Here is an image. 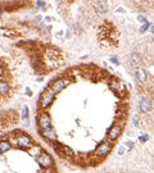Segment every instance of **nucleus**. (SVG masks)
Returning a JSON list of instances; mask_svg holds the SVG:
<instances>
[{
	"mask_svg": "<svg viewBox=\"0 0 154 173\" xmlns=\"http://www.w3.org/2000/svg\"><path fill=\"white\" fill-rule=\"evenodd\" d=\"M109 87L112 89L113 91H116V93H121L122 90H125L123 85H122L121 82H119V81H117V80L110 81V82H109Z\"/></svg>",
	"mask_w": 154,
	"mask_h": 173,
	"instance_id": "f8f14e48",
	"label": "nucleus"
},
{
	"mask_svg": "<svg viewBox=\"0 0 154 173\" xmlns=\"http://www.w3.org/2000/svg\"><path fill=\"white\" fill-rule=\"evenodd\" d=\"M68 85H69L68 78H57L49 85V87L54 91L55 94H58V93H60V91H63Z\"/></svg>",
	"mask_w": 154,
	"mask_h": 173,
	"instance_id": "20e7f679",
	"label": "nucleus"
},
{
	"mask_svg": "<svg viewBox=\"0 0 154 173\" xmlns=\"http://www.w3.org/2000/svg\"><path fill=\"white\" fill-rule=\"evenodd\" d=\"M8 141L11 142L12 146H16V147H19V149H25V150H28V149H31L33 146L32 137L28 136L27 133H23V132L13 133Z\"/></svg>",
	"mask_w": 154,
	"mask_h": 173,
	"instance_id": "f257e3e1",
	"label": "nucleus"
},
{
	"mask_svg": "<svg viewBox=\"0 0 154 173\" xmlns=\"http://www.w3.org/2000/svg\"><path fill=\"white\" fill-rule=\"evenodd\" d=\"M110 150H112V144L108 142V141H103L100 145H98V147L95 149L94 154L98 158H104L105 155H108V154L110 153Z\"/></svg>",
	"mask_w": 154,
	"mask_h": 173,
	"instance_id": "39448f33",
	"label": "nucleus"
},
{
	"mask_svg": "<svg viewBox=\"0 0 154 173\" xmlns=\"http://www.w3.org/2000/svg\"><path fill=\"white\" fill-rule=\"evenodd\" d=\"M54 147H55V150L60 154L62 156H73V151L71 150V147H68V146H66V145H62V144H59V142H54Z\"/></svg>",
	"mask_w": 154,
	"mask_h": 173,
	"instance_id": "6e6552de",
	"label": "nucleus"
},
{
	"mask_svg": "<svg viewBox=\"0 0 154 173\" xmlns=\"http://www.w3.org/2000/svg\"><path fill=\"white\" fill-rule=\"evenodd\" d=\"M137 19H139V21H140L141 23H145V22H146V19H145V17H144V16H139Z\"/></svg>",
	"mask_w": 154,
	"mask_h": 173,
	"instance_id": "b1692460",
	"label": "nucleus"
},
{
	"mask_svg": "<svg viewBox=\"0 0 154 173\" xmlns=\"http://www.w3.org/2000/svg\"><path fill=\"white\" fill-rule=\"evenodd\" d=\"M3 12H4V11H3V8L0 7V21H2V17H3Z\"/></svg>",
	"mask_w": 154,
	"mask_h": 173,
	"instance_id": "cd10ccee",
	"label": "nucleus"
},
{
	"mask_svg": "<svg viewBox=\"0 0 154 173\" xmlns=\"http://www.w3.org/2000/svg\"><path fill=\"white\" fill-rule=\"evenodd\" d=\"M4 74H5V69H4V67L0 64V80H2L3 77H4Z\"/></svg>",
	"mask_w": 154,
	"mask_h": 173,
	"instance_id": "412c9836",
	"label": "nucleus"
},
{
	"mask_svg": "<svg viewBox=\"0 0 154 173\" xmlns=\"http://www.w3.org/2000/svg\"><path fill=\"white\" fill-rule=\"evenodd\" d=\"M117 13H125V9L123 8H118L117 9Z\"/></svg>",
	"mask_w": 154,
	"mask_h": 173,
	"instance_id": "bb28decb",
	"label": "nucleus"
},
{
	"mask_svg": "<svg viewBox=\"0 0 154 173\" xmlns=\"http://www.w3.org/2000/svg\"><path fill=\"white\" fill-rule=\"evenodd\" d=\"M95 9H96V12H98V13L104 14V13H107V11H108V5L104 2H100L98 4H95Z\"/></svg>",
	"mask_w": 154,
	"mask_h": 173,
	"instance_id": "dca6fc26",
	"label": "nucleus"
},
{
	"mask_svg": "<svg viewBox=\"0 0 154 173\" xmlns=\"http://www.w3.org/2000/svg\"><path fill=\"white\" fill-rule=\"evenodd\" d=\"M132 145H134V144H132L131 141H130V142H127V146H128V149H131V147H132Z\"/></svg>",
	"mask_w": 154,
	"mask_h": 173,
	"instance_id": "c85d7f7f",
	"label": "nucleus"
},
{
	"mask_svg": "<svg viewBox=\"0 0 154 173\" xmlns=\"http://www.w3.org/2000/svg\"><path fill=\"white\" fill-rule=\"evenodd\" d=\"M110 62H112L113 64H119V60H118L117 56H112V58H110Z\"/></svg>",
	"mask_w": 154,
	"mask_h": 173,
	"instance_id": "4be33fe9",
	"label": "nucleus"
},
{
	"mask_svg": "<svg viewBox=\"0 0 154 173\" xmlns=\"http://www.w3.org/2000/svg\"><path fill=\"white\" fill-rule=\"evenodd\" d=\"M51 21V17H45V22H50Z\"/></svg>",
	"mask_w": 154,
	"mask_h": 173,
	"instance_id": "c756f323",
	"label": "nucleus"
},
{
	"mask_svg": "<svg viewBox=\"0 0 154 173\" xmlns=\"http://www.w3.org/2000/svg\"><path fill=\"white\" fill-rule=\"evenodd\" d=\"M135 76H136V80L140 81V82H145V81L148 80L146 72H145V69H143V68H139L136 71V73H135Z\"/></svg>",
	"mask_w": 154,
	"mask_h": 173,
	"instance_id": "ddd939ff",
	"label": "nucleus"
},
{
	"mask_svg": "<svg viewBox=\"0 0 154 173\" xmlns=\"http://www.w3.org/2000/svg\"><path fill=\"white\" fill-rule=\"evenodd\" d=\"M152 108V100L149 98H144L140 102V112L143 113H148Z\"/></svg>",
	"mask_w": 154,
	"mask_h": 173,
	"instance_id": "9b49d317",
	"label": "nucleus"
},
{
	"mask_svg": "<svg viewBox=\"0 0 154 173\" xmlns=\"http://www.w3.org/2000/svg\"><path fill=\"white\" fill-rule=\"evenodd\" d=\"M11 149H12V145L8 140H0V154L7 153L11 150Z\"/></svg>",
	"mask_w": 154,
	"mask_h": 173,
	"instance_id": "2eb2a0df",
	"label": "nucleus"
},
{
	"mask_svg": "<svg viewBox=\"0 0 154 173\" xmlns=\"http://www.w3.org/2000/svg\"><path fill=\"white\" fill-rule=\"evenodd\" d=\"M55 93L53 91L50 87H46L40 95V99H38V107L41 110H45L50 107V105L54 103L55 100Z\"/></svg>",
	"mask_w": 154,
	"mask_h": 173,
	"instance_id": "f03ea898",
	"label": "nucleus"
},
{
	"mask_svg": "<svg viewBox=\"0 0 154 173\" xmlns=\"http://www.w3.org/2000/svg\"><path fill=\"white\" fill-rule=\"evenodd\" d=\"M119 135H121V127H119L118 124H113V126L110 127V129L108 131V138L110 141H114V140L118 138Z\"/></svg>",
	"mask_w": 154,
	"mask_h": 173,
	"instance_id": "9d476101",
	"label": "nucleus"
},
{
	"mask_svg": "<svg viewBox=\"0 0 154 173\" xmlns=\"http://www.w3.org/2000/svg\"><path fill=\"white\" fill-rule=\"evenodd\" d=\"M148 138H149L148 135H144V136H140V137H139V140H140L141 142H145V141L148 140Z\"/></svg>",
	"mask_w": 154,
	"mask_h": 173,
	"instance_id": "5701e85b",
	"label": "nucleus"
},
{
	"mask_svg": "<svg viewBox=\"0 0 154 173\" xmlns=\"http://www.w3.org/2000/svg\"><path fill=\"white\" fill-rule=\"evenodd\" d=\"M149 26H150V23H149L148 21L145 22V23H144V25L141 26V28H140V32H145L146 30H148V28H149Z\"/></svg>",
	"mask_w": 154,
	"mask_h": 173,
	"instance_id": "6ab92c4d",
	"label": "nucleus"
},
{
	"mask_svg": "<svg viewBox=\"0 0 154 173\" xmlns=\"http://www.w3.org/2000/svg\"><path fill=\"white\" fill-rule=\"evenodd\" d=\"M11 93V83L7 80H0V98H7Z\"/></svg>",
	"mask_w": 154,
	"mask_h": 173,
	"instance_id": "1a4fd4ad",
	"label": "nucleus"
},
{
	"mask_svg": "<svg viewBox=\"0 0 154 173\" xmlns=\"http://www.w3.org/2000/svg\"><path fill=\"white\" fill-rule=\"evenodd\" d=\"M139 123H140V118H139L137 114H135V115H134V126L139 127Z\"/></svg>",
	"mask_w": 154,
	"mask_h": 173,
	"instance_id": "aec40b11",
	"label": "nucleus"
},
{
	"mask_svg": "<svg viewBox=\"0 0 154 173\" xmlns=\"http://www.w3.org/2000/svg\"><path fill=\"white\" fill-rule=\"evenodd\" d=\"M123 151H125V149H123V147H121V149H119V154H121V155L123 154Z\"/></svg>",
	"mask_w": 154,
	"mask_h": 173,
	"instance_id": "7c9ffc66",
	"label": "nucleus"
},
{
	"mask_svg": "<svg viewBox=\"0 0 154 173\" xmlns=\"http://www.w3.org/2000/svg\"><path fill=\"white\" fill-rule=\"evenodd\" d=\"M21 118H22V122L25 126H28V118H30V109L26 105V107L22 108V114H21Z\"/></svg>",
	"mask_w": 154,
	"mask_h": 173,
	"instance_id": "4468645a",
	"label": "nucleus"
},
{
	"mask_svg": "<svg viewBox=\"0 0 154 173\" xmlns=\"http://www.w3.org/2000/svg\"><path fill=\"white\" fill-rule=\"evenodd\" d=\"M40 135L45 140H49L50 142H55L58 140V135H57V131L53 127L50 128H46V129H40Z\"/></svg>",
	"mask_w": 154,
	"mask_h": 173,
	"instance_id": "0eeeda50",
	"label": "nucleus"
},
{
	"mask_svg": "<svg viewBox=\"0 0 154 173\" xmlns=\"http://www.w3.org/2000/svg\"><path fill=\"white\" fill-rule=\"evenodd\" d=\"M41 173H55V171H53V169H49V168H46V169L44 172H41Z\"/></svg>",
	"mask_w": 154,
	"mask_h": 173,
	"instance_id": "a878e982",
	"label": "nucleus"
},
{
	"mask_svg": "<svg viewBox=\"0 0 154 173\" xmlns=\"http://www.w3.org/2000/svg\"><path fill=\"white\" fill-rule=\"evenodd\" d=\"M36 162L38 163V165H40L41 168H44V169H46V168H50L53 165V158L48 153H45V151L40 153V155L36 158Z\"/></svg>",
	"mask_w": 154,
	"mask_h": 173,
	"instance_id": "423d86ee",
	"label": "nucleus"
},
{
	"mask_svg": "<svg viewBox=\"0 0 154 173\" xmlns=\"http://www.w3.org/2000/svg\"><path fill=\"white\" fill-rule=\"evenodd\" d=\"M36 7L42 9V11H46V3L44 2V0H37V2H36Z\"/></svg>",
	"mask_w": 154,
	"mask_h": 173,
	"instance_id": "a211bd4d",
	"label": "nucleus"
},
{
	"mask_svg": "<svg viewBox=\"0 0 154 173\" xmlns=\"http://www.w3.org/2000/svg\"><path fill=\"white\" fill-rule=\"evenodd\" d=\"M26 95L27 96H32V93H31V89L30 87H26Z\"/></svg>",
	"mask_w": 154,
	"mask_h": 173,
	"instance_id": "393cba45",
	"label": "nucleus"
},
{
	"mask_svg": "<svg viewBox=\"0 0 154 173\" xmlns=\"http://www.w3.org/2000/svg\"><path fill=\"white\" fill-rule=\"evenodd\" d=\"M152 32L154 33V26H152Z\"/></svg>",
	"mask_w": 154,
	"mask_h": 173,
	"instance_id": "2f4dec72",
	"label": "nucleus"
},
{
	"mask_svg": "<svg viewBox=\"0 0 154 173\" xmlns=\"http://www.w3.org/2000/svg\"><path fill=\"white\" fill-rule=\"evenodd\" d=\"M37 126H38V129H46V128L51 127V118H50V115L45 112V110H42V112L38 114Z\"/></svg>",
	"mask_w": 154,
	"mask_h": 173,
	"instance_id": "7ed1b4c3",
	"label": "nucleus"
},
{
	"mask_svg": "<svg viewBox=\"0 0 154 173\" xmlns=\"http://www.w3.org/2000/svg\"><path fill=\"white\" fill-rule=\"evenodd\" d=\"M130 63H131L132 67H137L139 63H140V56H139L137 53H132L130 55Z\"/></svg>",
	"mask_w": 154,
	"mask_h": 173,
	"instance_id": "f3484780",
	"label": "nucleus"
}]
</instances>
